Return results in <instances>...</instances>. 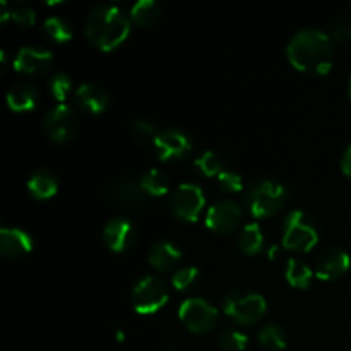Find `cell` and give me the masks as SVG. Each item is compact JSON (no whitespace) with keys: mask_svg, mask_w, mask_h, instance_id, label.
Masks as SVG:
<instances>
[{"mask_svg":"<svg viewBox=\"0 0 351 351\" xmlns=\"http://www.w3.org/2000/svg\"><path fill=\"white\" fill-rule=\"evenodd\" d=\"M223 312L240 326H254L266 315V298L245 288L232 290L223 300Z\"/></svg>","mask_w":351,"mask_h":351,"instance_id":"4","label":"cell"},{"mask_svg":"<svg viewBox=\"0 0 351 351\" xmlns=\"http://www.w3.org/2000/svg\"><path fill=\"white\" fill-rule=\"evenodd\" d=\"M163 351H175V350H163Z\"/></svg>","mask_w":351,"mask_h":351,"instance_id":"41","label":"cell"},{"mask_svg":"<svg viewBox=\"0 0 351 351\" xmlns=\"http://www.w3.org/2000/svg\"><path fill=\"white\" fill-rule=\"evenodd\" d=\"M287 55L290 64L298 72L324 75L335 64V41L324 31H298L288 43Z\"/></svg>","mask_w":351,"mask_h":351,"instance_id":"1","label":"cell"},{"mask_svg":"<svg viewBox=\"0 0 351 351\" xmlns=\"http://www.w3.org/2000/svg\"><path fill=\"white\" fill-rule=\"evenodd\" d=\"M218 345L223 351H245L249 338L242 331L226 328L218 335Z\"/></svg>","mask_w":351,"mask_h":351,"instance_id":"26","label":"cell"},{"mask_svg":"<svg viewBox=\"0 0 351 351\" xmlns=\"http://www.w3.org/2000/svg\"><path fill=\"white\" fill-rule=\"evenodd\" d=\"M199 280V271L197 267H182L177 273L171 276V285H173L175 290L185 291L189 288L194 287Z\"/></svg>","mask_w":351,"mask_h":351,"instance_id":"31","label":"cell"},{"mask_svg":"<svg viewBox=\"0 0 351 351\" xmlns=\"http://www.w3.org/2000/svg\"><path fill=\"white\" fill-rule=\"evenodd\" d=\"M144 199H146V194L139 182H136L134 178H122L110 189V201L120 206L141 208L144 204Z\"/></svg>","mask_w":351,"mask_h":351,"instance_id":"18","label":"cell"},{"mask_svg":"<svg viewBox=\"0 0 351 351\" xmlns=\"http://www.w3.org/2000/svg\"><path fill=\"white\" fill-rule=\"evenodd\" d=\"M103 240L110 250L122 254L132 247L136 240V228L132 223L123 218L110 219L103 228Z\"/></svg>","mask_w":351,"mask_h":351,"instance_id":"14","label":"cell"},{"mask_svg":"<svg viewBox=\"0 0 351 351\" xmlns=\"http://www.w3.org/2000/svg\"><path fill=\"white\" fill-rule=\"evenodd\" d=\"M130 19L117 5H98L86 21V38L101 51H113L127 40Z\"/></svg>","mask_w":351,"mask_h":351,"instance_id":"2","label":"cell"},{"mask_svg":"<svg viewBox=\"0 0 351 351\" xmlns=\"http://www.w3.org/2000/svg\"><path fill=\"white\" fill-rule=\"evenodd\" d=\"M40 101V93L31 82H17L7 93V105L12 112H33Z\"/></svg>","mask_w":351,"mask_h":351,"instance_id":"17","label":"cell"},{"mask_svg":"<svg viewBox=\"0 0 351 351\" xmlns=\"http://www.w3.org/2000/svg\"><path fill=\"white\" fill-rule=\"evenodd\" d=\"M182 259V252L170 240H158L149 252V264L160 273L173 269Z\"/></svg>","mask_w":351,"mask_h":351,"instance_id":"19","label":"cell"},{"mask_svg":"<svg viewBox=\"0 0 351 351\" xmlns=\"http://www.w3.org/2000/svg\"><path fill=\"white\" fill-rule=\"evenodd\" d=\"M351 259L348 252L341 249H328L319 256L315 264V276L322 281H335L348 273Z\"/></svg>","mask_w":351,"mask_h":351,"instance_id":"13","label":"cell"},{"mask_svg":"<svg viewBox=\"0 0 351 351\" xmlns=\"http://www.w3.org/2000/svg\"><path fill=\"white\" fill-rule=\"evenodd\" d=\"M194 165L199 170V173L204 175V177H218L223 171V161L213 151H206L201 156L195 158Z\"/></svg>","mask_w":351,"mask_h":351,"instance_id":"28","label":"cell"},{"mask_svg":"<svg viewBox=\"0 0 351 351\" xmlns=\"http://www.w3.org/2000/svg\"><path fill=\"white\" fill-rule=\"evenodd\" d=\"M242 219V208L237 202L223 199L215 202L206 215V225L218 235H228L239 226Z\"/></svg>","mask_w":351,"mask_h":351,"instance_id":"10","label":"cell"},{"mask_svg":"<svg viewBox=\"0 0 351 351\" xmlns=\"http://www.w3.org/2000/svg\"><path fill=\"white\" fill-rule=\"evenodd\" d=\"M161 7L154 0H141L130 10V21L141 27H149L160 19Z\"/></svg>","mask_w":351,"mask_h":351,"instance_id":"22","label":"cell"},{"mask_svg":"<svg viewBox=\"0 0 351 351\" xmlns=\"http://www.w3.org/2000/svg\"><path fill=\"white\" fill-rule=\"evenodd\" d=\"M53 65V55L51 51L38 47H24L17 51L16 60H14V69L19 74L27 75V77H40L45 75Z\"/></svg>","mask_w":351,"mask_h":351,"instance_id":"12","label":"cell"},{"mask_svg":"<svg viewBox=\"0 0 351 351\" xmlns=\"http://www.w3.org/2000/svg\"><path fill=\"white\" fill-rule=\"evenodd\" d=\"M319 232L315 221L305 211L295 209L283 223V247L297 254H307L317 245Z\"/></svg>","mask_w":351,"mask_h":351,"instance_id":"5","label":"cell"},{"mask_svg":"<svg viewBox=\"0 0 351 351\" xmlns=\"http://www.w3.org/2000/svg\"><path fill=\"white\" fill-rule=\"evenodd\" d=\"M341 170L343 173L346 175V177L351 180V144L348 147L345 149V153H343V158H341Z\"/></svg>","mask_w":351,"mask_h":351,"instance_id":"35","label":"cell"},{"mask_svg":"<svg viewBox=\"0 0 351 351\" xmlns=\"http://www.w3.org/2000/svg\"><path fill=\"white\" fill-rule=\"evenodd\" d=\"M72 89V79L69 77L64 72H58L53 77L50 79V93L57 101H60V105H64V101L67 99L69 93Z\"/></svg>","mask_w":351,"mask_h":351,"instance_id":"30","label":"cell"},{"mask_svg":"<svg viewBox=\"0 0 351 351\" xmlns=\"http://www.w3.org/2000/svg\"><path fill=\"white\" fill-rule=\"evenodd\" d=\"M267 256H269V259H274V257L278 256V247L276 245H273L269 249V254H267Z\"/></svg>","mask_w":351,"mask_h":351,"instance_id":"38","label":"cell"},{"mask_svg":"<svg viewBox=\"0 0 351 351\" xmlns=\"http://www.w3.org/2000/svg\"><path fill=\"white\" fill-rule=\"evenodd\" d=\"M0 7H2V12H0V23L5 24L7 21L10 19V10H12V9H9V5H7V2L0 3Z\"/></svg>","mask_w":351,"mask_h":351,"instance_id":"36","label":"cell"},{"mask_svg":"<svg viewBox=\"0 0 351 351\" xmlns=\"http://www.w3.org/2000/svg\"><path fill=\"white\" fill-rule=\"evenodd\" d=\"M259 345L266 351H283L288 345V335L280 324H267L259 331Z\"/></svg>","mask_w":351,"mask_h":351,"instance_id":"23","label":"cell"},{"mask_svg":"<svg viewBox=\"0 0 351 351\" xmlns=\"http://www.w3.org/2000/svg\"><path fill=\"white\" fill-rule=\"evenodd\" d=\"M117 339H119V341H123V339H125V335H123L122 331H117Z\"/></svg>","mask_w":351,"mask_h":351,"instance_id":"39","label":"cell"},{"mask_svg":"<svg viewBox=\"0 0 351 351\" xmlns=\"http://www.w3.org/2000/svg\"><path fill=\"white\" fill-rule=\"evenodd\" d=\"M43 29L47 36L57 43H67L72 38L71 24L65 23L60 17H48L43 24Z\"/></svg>","mask_w":351,"mask_h":351,"instance_id":"27","label":"cell"},{"mask_svg":"<svg viewBox=\"0 0 351 351\" xmlns=\"http://www.w3.org/2000/svg\"><path fill=\"white\" fill-rule=\"evenodd\" d=\"M178 317L194 335L211 332L218 324V311L204 298H187L178 308Z\"/></svg>","mask_w":351,"mask_h":351,"instance_id":"7","label":"cell"},{"mask_svg":"<svg viewBox=\"0 0 351 351\" xmlns=\"http://www.w3.org/2000/svg\"><path fill=\"white\" fill-rule=\"evenodd\" d=\"M312 278H314V273H312L311 267L305 263L298 259H290L287 264V281L297 290H307L312 283Z\"/></svg>","mask_w":351,"mask_h":351,"instance_id":"25","label":"cell"},{"mask_svg":"<svg viewBox=\"0 0 351 351\" xmlns=\"http://www.w3.org/2000/svg\"><path fill=\"white\" fill-rule=\"evenodd\" d=\"M288 199L287 187L269 178H257L247 187V202L254 218H269L283 209Z\"/></svg>","mask_w":351,"mask_h":351,"instance_id":"3","label":"cell"},{"mask_svg":"<svg viewBox=\"0 0 351 351\" xmlns=\"http://www.w3.org/2000/svg\"><path fill=\"white\" fill-rule=\"evenodd\" d=\"M33 250V239L24 230L7 228L0 230V252L7 259H21Z\"/></svg>","mask_w":351,"mask_h":351,"instance_id":"16","label":"cell"},{"mask_svg":"<svg viewBox=\"0 0 351 351\" xmlns=\"http://www.w3.org/2000/svg\"><path fill=\"white\" fill-rule=\"evenodd\" d=\"M218 184L228 194H239L243 191V180L237 171L232 170H223L218 175Z\"/></svg>","mask_w":351,"mask_h":351,"instance_id":"32","label":"cell"},{"mask_svg":"<svg viewBox=\"0 0 351 351\" xmlns=\"http://www.w3.org/2000/svg\"><path fill=\"white\" fill-rule=\"evenodd\" d=\"M332 38V41H338V43H351V19H335L329 27Z\"/></svg>","mask_w":351,"mask_h":351,"instance_id":"33","label":"cell"},{"mask_svg":"<svg viewBox=\"0 0 351 351\" xmlns=\"http://www.w3.org/2000/svg\"><path fill=\"white\" fill-rule=\"evenodd\" d=\"M0 60H2V65H0V71H5V65H7L5 51H2V53H0Z\"/></svg>","mask_w":351,"mask_h":351,"instance_id":"37","label":"cell"},{"mask_svg":"<svg viewBox=\"0 0 351 351\" xmlns=\"http://www.w3.org/2000/svg\"><path fill=\"white\" fill-rule=\"evenodd\" d=\"M168 287L165 280L158 276H144L134 287L130 293V304L137 314L149 315L165 307L168 302Z\"/></svg>","mask_w":351,"mask_h":351,"instance_id":"6","label":"cell"},{"mask_svg":"<svg viewBox=\"0 0 351 351\" xmlns=\"http://www.w3.org/2000/svg\"><path fill=\"white\" fill-rule=\"evenodd\" d=\"M348 93H350V98H351V79H350V88H348Z\"/></svg>","mask_w":351,"mask_h":351,"instance_id":"40","label":"cell"},{"mask_svg":"<svg viewBox=\"0 0 351 351\" xmlns=\"http://www.w3.org/2000/svg\"><path fill=\"white\" fill-rule=\"evenodd\" d=\"M158 134L160 132H156V129L149 122H146V120H134L130 123V136L137 143L144 144V146H151V144L154 146V143L158 139Z\"/></svg>","mask_w":351,"mask_h":351,"instance_id":"29","label":"cell"},{"mask_svg":"<svg viewBox=\"0 0 351 351\" xmlns=\"http://www.w3.org/2000/svg\"><path fill=\"white\" fill-rule=\"evenodd\" d=\"M27 191L38 201H47L51 199L58 192V178L51 170L41 168L36 170L27 180Z\"/></svg>","mask_w":351,"mask_h":351,"instance_id":"20","label":"cell"},{"mask_svg":"<svg viewBox=\"0 0 351 351\" xmlns=\"http://www.w3.org/2000/svg\"><path fill=\"white\" fill-rule=\"evenodd\" d=\"M158 158L161 161H178L184 160L192 149V141L187 132L180 129H167L158 134L154 143Z\"/></svg>","mask_w":351,"mask_h":351,"instance_id":"11","label":"cell"},{"mask_svg":"<svg viewBox=\"0 0 351 351\" xmlns=\"http://www.w3.org/2000/svg\"><path fill=\"white\" fill-rule=\"evenodd\" d=\"M139 184L143 187L144 194L151 197H163L168 194V178L158 168H151L143 177L139 178Z\"/></svg>","mask_w":351,"mask_h":351,"instance_id":"24","label":"cell"},{"mask_svg":"<svg viewBox=\"0 0 351 351\" xmlns=\"http://www.w3.org/2000/svg\"><path fill=\"white\" fill-rule=\"evenodd\" d=\"M206 199L202 194L201 187L195 184H182L171 192L170 201H168V208L175 218L182 219V221L194 223L197 221L201 216L202 209H204Z\"/></svg>","mask_w":351,"mask_h":351,"instance_id":"8","label":"cell"},{"mask_svg":"<svg viewBox=\"0 0 351 351\" xmlns=\"http://www.w3.org/2000/svg\"><path fill=\"white\" fill-rule=\"evenodd\" d=\"M239 249L245 256H257L264 249L263 230L257 223H249V225L243 226L239 237Z\"/></svg>","mask_w":351,"mask_h":351,"instance_id":"21","label":"cell"},{"mask_svg":"<svg viewBox=\"0 0 351 351\" xmlns=\"http://www.w3.org/2000/svg\"><path fill=\"white\" fill-rule=\"evenodd\" d=\"M74 99L75 105L84 113H89V115H99L110 105L108 91L98 84H91V82H86V84L79 86Z\"/></svg>","mask_w":351,"mask_h":351,"instance_id":"15","label":"cell"},{"mask_svg":"<svg viewBox=\"0 0 351 351\" xmlns=\"http://www.w3.org/2000/svg\"><path fill=\"white\" fill-rule=\"evenodd\" d=\"M10 21L19 27H31L36 23V14H34V10L29 9V7H14V9L10 10Z\"/></svg>","mask_w":351,"mask_h":351,"instance_id":"34","label":"cell"},{"mask_svg":"<svg viewBox=\"0 0 351 351\" xmlns=\"http://www.w3.org/2000/svg\"><path fill=\"white\" fill-rule=\"evenodd\" d=\"M43 129L51 143L65 144L77 136L79 119L71 106H53V108L45 115Z\"/></svg>","mask_w":351,"mask_h":351,"instance_id":"9","label":"cell"}]
</instances>
